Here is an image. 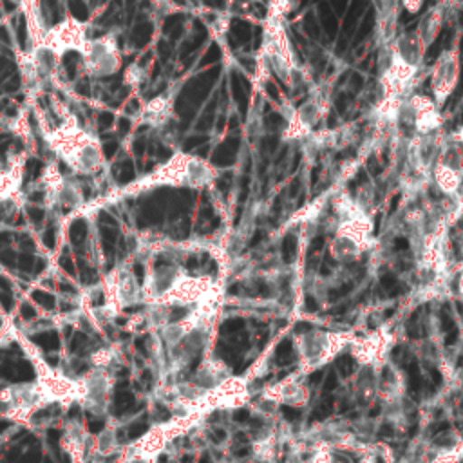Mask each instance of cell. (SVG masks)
Segmentation results:
<instances>
[{"label": "cell", "instance_id": "cell-1", "mask_svg": "<svg viewBox=\"0 0 463 463\" xmlns=\"http://www.w3.org/2000/svg\"><path fill=\"white\" fill-rule=\"evenodd\" d=\"M333 212L338 221L327 246L329 255L338 262L360 259L373 244V219L369 212L349 194L335 197Z\"/></svg>", "mask_w": 463, "mask_h": 463}, {"label": "cell", "instance_id": "cell-2", "mask_svg": "<svg viewBox=\"0 0 463 463\" xmlns=\"http://www.w3.org/2000/svg\"><path fill=\"white\" fill-rule=\"evenodd\" d=\"M354 331H335V329H309L295 338L297 351V371L304 376L326 367L340 353H344L353 338Z\"/></svg>", "mask_w": 463, "mask_h": 463}, {"label": "cell", "instance_id": "cell-3", "mask_svg": "<svg viewBox=\"0 0 463 463\" xmlns=\"http://www.w3.org/2000/svg\"><path fill=\"white\" fill-rule=\"evenodd\" d=\"M217 177L215 168L201 157L177 152L165 165H161L156 172L141 181V186L154 184H170V186H188V188H203L213 183Z\"/></svg>", "mask_w": 463, "mask_h": 463}, {"label": "cell", "instance_id": "cell-4", "mask_svg": "<svg viewBox=\"0 0 463 463\" xmlns=\"http://www.w3.org/2000/svg\"><path fill=\"white\" fill-rule=\"evenodd\" d=\"M250 400L251 391L248 374H232L219 385L204 391V394L195 403V411L203 416L212 411H233L248 405Z\"/></svg>", "mask_w": 463, "mask_h": 463}, {"label": "cell", "instance_id": "cell-5", "mask_svg": "<svg viewBox=\"0 0 463 463\" xmlns=\"http://www.w3.org/2000/svg\"><path fill=\"white\" fill-rule=\"evenodd\" d=\"M396 344V336L389 326H378L367 335L354 336L347 351L358 367L382 369L389 362L391 349Z\"/></svg>", "mask_w": 463, "mask_h": 463}, {"label": "cell", "instance_id": "cell-6", "mask_svg": "<svg viewBox=\"0 0 463 463\" xmlns=\"http://www.w3.org/2000/svg\"><path fill=\"white\" fill-rule=\"evenodd\" d=\"M430 181L447 197H458L463 184V146L443 137L439 154L430 170Z\"/></svg>", "mask_w": 463, "mask_h": 463}, {"label": "cell", "instance_id": "cell-7", "mask_svg": "<svg viewBox=\"0 0 463 463\" xmlns=\"http://www.w3.org/2000/svg\"><path fill=\"white\" fill-rule=\"evenodd\" d=\"M262 54L268 60L269 67L282 78L289 80L295 74V60L293 51L289 47L284 25L280 16L269 14L264 24V42H262Z\"/></svg>", "mask_w": 463, "mask_h": 463}, {"label": "cell", "instance_id": "cell-8", "mask_svg": "<svg viewBox=\"0 0 463 463\" xmlns=\"http://www.w3.org/2000/svg\"><path fill=\"white\" fill-rule=\"evenodd\" d=\"M396 123H405L412 134H429L441 128V112L432 98L425 94H411L398 109Z\"/></svg>", "mask_w": 463, "mask_h": 463}, {"label": "cell", "instance_id": "cell-9", "mask_svg": "<svg viewBox=\"0 0 463 463\" xmlns=\"http://www.w3.org/2000/svg\"><path fill=\"white\" fill-rule=\"evenodd\" d=\"M459 81V52L458 47L445 49L430 69V92L434 103L441 109Z\"/></svg>", "mask_w": 463, "mask_h": 463}, {"label": "cell", "instance_id": "cell-10", "mask_svg": "<svg viewBox=\"0 0 463 463\" xmlns=\"http://www.w3.org/2000/svg\"><path fill=\"white\" fill-rule=\"evenodd\" d=\"M327 112V101L322 94H315L313 98L306 99L302 105L291 110L286 116L284 127V139H306L313 134L315 127L322 121L324 114Z\"/></svg>", "mask_w": 463, "mask_h": 463}, {"label": "cell", "instance_id": "cell-11", "mask_svg": "<svg viewBox=\"0 0 463 463\" xmlns=\"http://www.w3.org/2000/svg\"><path fill=\"white\" fill-rule=\"evenodd\" d=\"M260 398L271 402L273 405H288V407H304L309 403L311 392L306 383V376L298 371L284 376L282 380L266 385Z\"/></svg>", "mask_w": 463, "mask_h": 463}, {"label": "cell", "instance_id": "cell-12", "mask_svg": "<svg viewBox=\"0 0 463 463\" xmlns=\"http://www.w3.org/2000/svg\"><path fill=\"white\" fill-rule=\"evenodd\" d=\"M49 396L40 385V382L34 383H14L5 385L0 391V403L7 407V412H31L45 403H49Z\"/></svg>", "mask_w": 463, "mask_h": 463}, {"label": "cell", "instance_id": "cell-13", "mask_svg": "<svg viewBox=\"0 0 463 463\" xmlns=\"http://www.w3.org/2000/svg\"><path fill=\"white\" fill-rule=\"evenodd\" d=\"M83 56L85 71H89L92 76H110L119 67L118 45L112 38L87 42Z\"/></svg>", "mask_w": 463, "mask_h": 463}, {"label": "cell", "instance_id": "cell-14", "mask_svg": "<svg viewBox=\"0 0 463 463\" xmlns=\"http://www.w3.org/2000/svg\"><path fill=\"white\" fill-rule=\"evenodd\" d=\"M83 396L81 402L87 409L94 412H101L107 407L109 392H110V376L107 374V369H90L83 378Z\"/></svg>", "mask_w": 463, "mask_h": 463}, {"label": "cell", "instance_id": "cell-15", "mask_svg": "<svg viewBox=\"0 0 463 463\" xmlns=\"http://www.w3.org/2000/svg\"><path fill=\"white\" fill-rule=\"evenodd\" d=\"M405 394V376L391 360L376 371V396L385 405H396Z\"/></svg>", "mask_w": 463, "mask_h": 463}, {"label": "cell", "instance_id": "cell-16", "mask_svg": "<svg viewBox=\"0 0 463 463\" xmlns=\"http://www.w3.org/2000/svg\"><path fill=\"white\" fill-rule=\"evenodd\" d=\"M114 282H112V298L109 300L110 304L118 306L119 309L125 306H132L136 302L143 300L141 293V284L136 280L134 273L128 268H119L112 273Z\"/></svg>", "mask_w": 463, "mask_h": 463}, {"label": "cell", "instance_id": "cell-17", "mask_svg": "<svg viewBox=\"0 0 463 463\" xmlns=\"http://www.w3.org/2000/svg\"><path fill=\"white\" fill-rule=\"evenodd\" d=\"M232 369L228 364H224L221 358H204L201 362V365L195 369L192 382L201 387L203 391H208L215 385H219L221 382H224L228 376H232Z\"/></svg>", "mask_w": 463, "mask_h": 463}, {"label": "cell", "instance_id": "cell-18", "mask_svg": "<svg viewBox=\"0 0 463 463\" xmlns=\"http://www.w3.org/2000/svg\"><path fill=\"white\" fill-rule=\"evenodd\" d=\"M398 58H402L403 61L421 67L427 45L423 43V40L418 36V33H405L402 36H398L391 47H389Z\"/></svg>", "mask_w": 463, "mask_h": 463}, {"label": "cell", "instance_id": "cell-19", "mask_svg": "<svg viewBox=\"0 0 463 463\" xmlns=\"http://www.w3.org/2000/svg\"><path fill=\"white\" fill-rule=\"evenodd\" d=\"M443 14H445V4H438V5L430 7V9L421 16V20H420V24H418L416 33H418V36L423 40V43H425L427 47L436 40V36H438L441 25H443Z\"/></svg>", "mask_w": 463, "mask_h": 463}, {"label": "cell", "instance_id": "cell-20", "mask_svg": "<svg viewBox=\"0 0 463 463\" xmlns=\"http://www.w3.org/2000/svg\"><path fill=\"white\" fill-rule=\"evenodd\" d=\"M353 392L358 402L369 403L376 396V371L369 367H358Z\"/></svg>", "mask_w": 463, "mask_h": 463}, {"label": "cell", "instance_id": "cell-21", "mask_svg": "<svg viewBox=\"0 0 463 463\" xmlns=\"http://www.w3.org/2000/svg\"><path fill=\"white\" fill-rule=\"evenodd\" d=\"M170 110H172V101L168 96H156L154 99H150L145 109H143V118L146 123L154 125V127H161L168 121L170 118Z\"/></svg>", "mask_w": 463, "mask_h": 463}, {"label": "cell", "instance_id": "cell-22", "mask_svg": "<svg viewBox=\"0 0 463 463\" xmlns=\"http://www.w3.org/2000/svg\"><path fill=\"white\" fill-rule=\"evenodd\" d=\"M430 456L427 463H461L463 461V441L454 447L445 449H430Z\"/></svg>", "mask_w": 463, "mask_h": 463}, {"label": "cell", "instance_id": "cell-23", "mask_svg": "<svg viewBox=\"0 0 463 463\" xmlns=\"http://www.w3.org/2000/svg\"><path fill=\"white\" fill-rule=\"evenodd\" d=\"M145 320L148 322V326H152L156 329H161L163 326H166L170 322V306L157 304V302L148 304V309L145 313Z\"/></svg>", "mask_w": 463, "mask_h": 463}, {"label": "cell", "instance_id": "cell-24", "mask_svg": "<svg viewBox=\"0 0 463 463\" xmlns=\"http://www.w3.org/2000/svg\"><path fill=\"white\" fill-rule=\"evenodd\" d=\"M116 360V351L109 347H99L90 354V364L98 369H109Z\"/></svg>", "mask_w": 463, "mask_h": 463}, {"label": "cell", "instance_id": "cell-25", "mask_svg": "<svg viewBox=\"0 0 463 463\" xmlns=\"http://www.w3.org/2000/svg\"><path fill=\"white\" fill-rule=\"evenodd\" d=\"M98 449L101 454H110L116 449V436L112 429H105L99 436H98Z\"/></svg>", "mask_w": 463, "mask_h": 463}, {"label": "cell", "instance_id": "cell-26", "mask_svg": "<svg viewBox=\"0 0 463 463\" xmlns=\"http://www.w3.org/2000/svg\"><path fill=\"white\" fill-rule=\"evenodd\" d=\"M400 2H402L403 9H405L407 13H411V14L420 13L421 7H423V0H400Z\"/></svg>", "mask_w": 463, "mask_h": 463}, {"label": "cell", "instance_id": "cell-27", "mask_svg": "<svg viewBox=\"0 0 463 463\" xmlns=\"http://www.w3.org/2000/svg\"><path fill=\"white\" fill-rule=\"evenodd\" d=\"M121 463H156V459L145 456H127L121 459Z\"/></svg>", "mask_w": 463, "mask_h": 463}, {"label": "cell", "instance_id": "cell-28", "mask_svg": "<svg viewBox=\"0 0 463 463\" xmlns=\"http://www.w3.org/2000/svg\"><path fill=\"white\" fill-rule=\"evenodd\" d=\"M356 463H378V456L374 452H362L356 459Z\"/></svg>", "mask_w": 463, "mask_h": 463}, {"label": "cell", "instance_id": "cell-29", "mask_svg": "<svg viewBox=\"0 0 463 463\" xmlns=\"http://www.w3.org/2000/svg\"><path fill=\"white\" fill-rule=\"evenodd\" d=\"M458 291H459V295H463V268H461V271L458 275Z\"/></svg>", "mask_w": 463, "mask_h": 463}]
</instances>
